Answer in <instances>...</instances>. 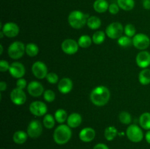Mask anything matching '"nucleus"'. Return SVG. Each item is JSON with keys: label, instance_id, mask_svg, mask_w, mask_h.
Returning a JSON list of instances; mask_svg holds the SVG:
<instances>
[{"label": "nucleus", "instance_id": "1", "mask_svg": "<svg viewBox=\"0 0 150 149\" xmlns=\"http://www.w3.org/2000/svg\"><path fill=\"white\" fill-rule=\"evenodd\" d=\"M111 96L109 89L104 86H97L91 92L90 99L92 103L98 107H102L108 102Z\"/></svg>", "mask_w": 150, "mask_h": 149}, {"label": "nucleus", "instance_id": "2", "mask_svg": "<svg viewBox=\"0 0 150 149\" xmlns=\"http://www.w3.org/2000/svg\"><path fill=\"white\" fill-rule=\"evenodd\" d=\"M72 137V131L68 125L61 124L57 127L54 132V140L59 145L66 144Z\"/></svg>", "mask_w": 150, "mask_h": 149}, {"label": "nucleus", "instance_id": "3", "mask_svg": "<svg viewBox=\"0 0 150 149\" xmlns=\"http://www.w3.org/2000/svg\"><path fill=\"white\" fill-rule=\"evenodd\" d=\"M89 15L85 14L80 10H74L71 12L68 16V23L73 29H79L87 23Z\"/></svg>", "mask_w": 150, "mask_h": 149}, {"label": "nucleus", "instance_id": "4", "mask_svg": "<svg viewBox=\"0 0 150 149\" xmlns=\"http://www.w3.org/2000/svg\"><path fill=\"white\" fill-rule=\"evenodd\" d=\"M26 52V46L24 44L19 41H16L13 42L9 46L7 53L8 56L13 59H18L23 56Z\"/></svg>", "mask_w": 150, "mask_h": 149}, {"label": "nucleus", "instance_id": "5", "mask_svg": "<svg viewBox=\"0 0 150 149\" xmlns=\"http://www.w3.org/2000/svg\"><path fill=\"white\" fill-rule=\"evenodd\" d=\"M126 135L127 138L133 143H139L143 140L144 134L139 126L132 124L127 127L126 130Z\"/></svg>", "mask_w": 150, "mask_h": 149}, {"label": "nucleus", "instance_id": "6", "mask_svg": "<svg viewBox=\"0 0 150 149\" xmlns=\"http://www.w3.org/2000/svg\"><path fill=\"white\" fill-rule=\"evenodd\" d=\"M124 32L122 25L119 22H114L107 26L105 29V34L111 39H119Z\"/></svg>", "mask_w": 150, "mask_h": 149}, {"label": "nucleus", "instance_id": "7", "mask_svg": "<svg viewBox=\"0 0 150 149\" xmlns=\"http://www.w3.org/2000/svg\"><path fill=\"white\" fill-rule=\"evenodd\" d=\"M133 45L137 49L144 51L149 46L150 39L147 35L144 34H137L133 38Z\"/></svg>", "mask_w": 150, "mask_h": 149}, {"label": "nucleus", "instance_id": "8", "mask_svg": "<svg viewBox=\"0 0 150 149\" xmlns=\"http://www.w3.org/2000/svg\"><path fill=\"white\" fill-rule=\"evenodd\" d=\"M42 131V125L39 120H32L27 127V134L32 138H38Z\"/></svg>", "mask_w": 150, "mask_h": 149}, {"label": "nucleus", "instance_id": "9", "mask_svg": "<svg viewBox=\"0 0 150 149\" xmlns=\"http://www.w3.org/2000/svg\"><path fill=\"white\" fill-rule=\"evenodd\" d=\"M32 71L35 77L38 79H43L46 77L48 74V68L45 63L38 61L33 64L32 67Z\"/></svg>", "mask_w": 150, "mask_h": 149}, {"label": "nucleus", "instance_id": "10", "mask_svg": "<svg viewBox=\"0 0 150 149\" xmlns=\"http://www.w3.org/2000/svg\"><path fill=\"white\" fill-rule=\"evenodd\" d=\"M48 108L44 102L41 101H35L29 105V111L35 116H42L46 114Z\"/></svg>", "mask_w": 150, "mask_h": 149}, {"label": "nucleus", "instance_id": "11", "mask_svg": "<svg viewBox=\"0 0 150 149\" xmlns=\"http://www.w3.org/2000/svg\"><path fill=\"white\" fill-rule=\"evenodd\" d=\"M61 47L63 52L68 55H73L77 53L79 45L74 39H66L62 42Z\"/></svg>", "mask_w": 150, "mask_h": 149}, {"label": "nucleus", "instance_id": "12", "mask_svg": "<svg viewBox=\"0 0 150 149\" xmlns=\"http://www.w3.org/2000/svg\"><path fill=\"white\" fill-rule=\"evenodd\" d=\"M10 99L16 105H22L26 102V95L22 89L16 88L10 93Z\"/></svg>", "mask_w": 150, "mask_h": 149}, {"label": "nucleus", "instance_id": "13", "mask_svg": "<svg viewBox=\"0 0 150 149\" xmlns=\"http://www.w3.org/2000/svg\"><path fill=\"white\" fill-rule=\"evenodd\" d=\"M9 72H10V74H11V76H13L15 78L19 79L21 78L24 75L26 70H25L24 66L21 63L15 61L10 64Z\"/></svg>", "mask_w": 150, "mask_h": 149}, {"label": "nucleus", "instance_id": "14", "mask_svg": "<svg viewBox=\"0 0 150 149\" xmlns=\"http://www.w3.org/2000/svg\"><path fill=\"white\" fill-rule=\"evenodd\" d=\"M1 31L6 37L13 38L18 36L19 34V27L16 23L13 22H8L2 26Z\"/></svg>", "mask_w": 150, "mask_h": 149}, {"label": "nucleus", "instance_id": "15", "mask_svg": "<svg viewBox=\"0 0 150 149\" xmlns=\"http://www.w3.org/2000/svg\"><path fill=\"white\" fill-rule=\"evenodd\" d=\"M27 91L31 96L38 97L44 93V88L39 82L32 81L27 86Z\"/></svg>", "mask_w": 150, "mask_h": 149}, {"label": "nucleus", "instance_id": "16", "mask_svg": "<svg viewBox=\"0 0 150 149\" xmlns=\"http://www.w3.org/2000/svg\"><path fill=\"white\" fill-rule=\"evenodd\" d=\"M136 61L139 67L143 69L147 68L150 65V53L148 51H141L138 53Z\"/></svg>", "mask_w": 150, "mask_h": 149}, {"label": "nucleus", "instance_id": "17", "mask_svg": "<svg viewBox=\"0 0 150 149\" xmlns=\"http://www.w3.org/2000/svg\"><path fill=\"white\" fill-rule=\"evenodd\" d=\"M73 82L68 77H64L59 81L58 83V90L62 93H68L71 91L73 89Z\"/></svg>", "mask_w": 150, "mask_h": 149}, {"label": "nucleus", "instance_id": "18", "mask_svg": "<svg viewBox=\"0 0 150 149\" xmlns=\"http://www.w3.org/2000/svg\"><path fill=\"white\" fill-rule=\"evenodd\" d=\"M95 137V131L91 127L83 129L79 133V138L84 143L92 141Z\"/></svg>", "mask_w": 150, "mask_h": 149}, {"label": "nucleus", "instance_id": "19", "mask_svg": "<svg viewBox=\"0 0 150 149\" xmlns=\"http://www.w3.org/2000/svg\"><path fill=\"white\" fill-rule=\"evenodd\" d=\"M67 125L70 128H76L79 127L82 123V118L81 115L77 112H73L71 113L68 116L67 120Z\"/></svg>", "mask_w": 150, "mask_h": 149}, {"label": "nucleus", "instance_id": "20", "mask_svg": "<svg viewBox=\"0 0 150 149\" xmlns=\"http://www.w3.org/2000/svg\"><path fill=\"white\" fill-rule=\"evenodd\" d=\"M109 4L106 0H95L93 4V8L97 13H103L108 10Z\"/></svg>", "mask_w": 150, "mask_h": 149}, {"label": "nucleus", "instance_id": "21", "mask_svg": "<svg viewBox=\"0 0 150 149\" xmlns=\"http://www.w3.org/2000/svg\"><path fill=\"white\" fill-rule=\"evenodd\" d=\"M28 134L23 131H17L14 133L13 134V141L16 143V144L21 145L23 144L26 141L28 137Z\"/></svg>", "mask_w": 150, "mask_h": 149}, {"label": "nucleus", "instance_id": "22", "mask_svg": "<svg viewBox=\"0 0 150 149\" xmlns=\"http://www.w3.org/2000/svg\"><path fill=\"white\" fill-rule=\"evenodd\" d=\"M117 4L122 10L130 11L134 8L135 1L134 0H117Z\"/></svg>", "mask_w": 150, "mask_h": 149}, {"label": "nucleus", "instance_id": "23", "mask_svg": "<svg viewBox=\"0 0 150 149\" xmlns=\"http://www.w3.org/2000/svg\"><path fill=\"white\" fill-rule=\"evenodd\" d=\"M140 126L146 130H150V112H144L139 118Z\"/></svg>", "mask_w": 150, "mask_h": 149}, {"label": "nucleus", "instance_id": "24", "mask_svg": "<svg viewBox=\"0 0 150 149\" xmlns=\"http://www.w3.org/2000/svg\"><path fill=\"white\" fill-rule=\"evenodd\" d=\"M139 80L141 84L148 85L150 83V70L144 69L140 72L139 75Z\"/></svg>", "mask_w": 150, "mask_h": 149}, {"label": "nucleus", "instance_id": "25", "mask_svg": "<svg viewBox=\"0 0 150 149\" xmlns=\"http://www.w3.org/2000/svg\"><path fill=\"white\" fill-rule=\"evenodd\" d=\"M87 26L92 30H95L101 26V20L97 16H90L87 20Z\"/></svg>", "mask_w": 150, "mask_h": 149}, {"label": "nucleus", "instance_id": "26", "mask_svg": "<svg viewBox=\"0 0 150 149\" xmlns=\"http://www.w3.org/2000/svg\"><path fill=\"white\" fill-rule=\"evenodd\" d=\"M118 131L117 129L115 128L114 126H110L108 127L105 129V133H104V136H105V139L108 141H111L114 140L116 137H117Z\"/></svg>", "mask_w": 150, "mask_h": 149}, {"label": "nucleus", "instance_id": "27", "mask_svg": "<svg viewBox=\"0 0 150 149\" xmlns=\"http://www.w3.org/2000/svg\"><path fill=\"white\" fill-rule=\"evenodd\" d=\"M54 118H55L56 121H57L59 124H63L64 121L67 120V113L64 109H59L54 113Z\"/></svg>", "mask_w": 150, "mask_h": 149}, {"label": "nucleus", "instance_id": "28", "mask_svg": "<svg viewBox=\"0 0 150 149\" xmlns=\"http://www.w3.org/2000/svg\"><path fill=\"white\" fill-rule=\"evenodd\" d=\"M92 39L88 35H82L79 37L78 40V44L79 47L83 48H87L92 45Z\"/></svg>", "mask_w": 150, "mask_h": 149}, {"label": "nucleus", "instance_id": "29", "mask_svg": "<svg viewBox=\"0 0 150 149\" xmlns=\"http://www.w3.org/2000/svg\"><path fill=\"white\" fill-rule=\"evenodd\" d=\"M39 53V48L35 43H29L26 45V53L30 57H35Z\"/></svg>", "mask_w": 150, "mask_h": 149}, {"label": "nucleus", "instance_id": "30", "mask_svg": "<svg viewBox=\"0 0 150 149\" xmlns=\"http://www.w3.org/2000/svg\"><path fill=\"white\" fill-rule=\"evenodd\" d=\"M55 118L53 117L52 115L51 114H45V116L43 118V126L46 129H52L55 125Z\"/></svg>", "mask_w": 150, "mask_h": 149}, {"label": "nucleus", "instance_id": "31", "mask_svg": "<svg viewBox=\"0 0 150 149\" xmlns=\"http://www.w3.org/2000/svg\"><path fill=\"white\" fill-rule=\"evenodd\" d=\"M105 38V32L103 31H98L95 33H94L92 36V42L96 45H100L104 42Z\"/></svg>", "mask_w": 150, "mask_h": 149}, {"label": "nucleus", "instance_id": "32", "mask_svg": "<svg viewBox=\"0 0 150 149\" xmlns=\"http://www.w3.org/2000/svg\"><path fill=\"white\" fill-rule=\"evenodd\" d=\"M119 45L123 48H127L130 47V45H133V39H130V37L127 36H122L117 40Z\"/></svg>", "mask_w": 150, "mask_h": 149}, {"label": "nucleus", "instance_id": "33", "mask_svg": "<svg viewBox=\"0 0 150 149\" xmlns=\"http://www.w3.org/2000/svg\"><path fill=\"white\" fill-rule=\"evenodd\" d=\"M119 119H120V122L123 124H129L131 123L132 121V117L129 112L123 111L121 112L119 115Z\"/></svg>", "mask_w": 150, "mask_h": 149}, {"label": "nucleus", "instance_id": "34", "mask_svg": "<svg viewBox=\"0 0 150 149\" xmlns=\"http://www.w3.org/2000/svg\"><path fill=\"white\" fill-rule=\"evenodd\" d=\"M124 32L126 36L132 37L136 35V28L133 24H127L124 28Z\"/></svg>", "mask_w": 150, "mask_h": 149}, {"label": "nucleus", "instance_id": "35", "mask_svg": "<svg viewBox=\"0 0 150 149\" xmlns=\"http://www.w3.org/2000/svg\"><path fill=\"white\" fill-rule=\"evenodd\" d=\"M43 97L46 102H52L56 98V94L52 90H46L43 93Z\"/></svg>", "mask_w": 150, "mask_h": 149}, {"label": "nucleus", "instance_id": "36", "mask_svg": "<svg viewBox=\"0 0 150 149\" xmlns=\"http://www.w3.org/2000/svg\"><path fill=\"white\" fill-rule=\"evenodd\" d=\"M46 79L48 83H51V84H55V83H58L59 81V77L55 72L48 73L46 76Z\"/></svg>", "mask_w": 150, "mask_h": 149}, {"label": "nucleus", "instance_id": "37", "mask_svg": "<svg viewBox=\"0 0 150 149\" xmlns=\"http://www.w3.org/2000/svg\"><path fill=\"white\" fill-rule=\"evenodd\" d=\"M108 11L112 15H116L119 13L120 11V7L117 4H115V3H112L109 5V7H108Z\"/></svg>", "mask_w": 150, "mask_h": 149}, {"label": "nucleus", "instance_id": "38", "mask_svg": "<svg viewBox=\"0 0 150 149\" xmlns=\"http://www.w3.org/2000/svg\"><path fill=\"white\" fill-rule=\"evenodd\" d=\"M16 86L18 89H24L27 86V83H26V80L24 78H19L18 79L17 82H16Z\"/></svg>", "mask_w": 150, "mask_h": 149}, {"label": "nucleus", "instance_id": "39", "mask_svg": "<svg viewBox=\"0 0 150 149\" xmlns=\"http://www.w3.org/2000/svg\"><path fill=\"white\" fill-rule=\"evenodd\" d=\"M10 65L9 63L5 60H1L0 61V71L4 72L7 71L10 69Z\"/></svg>", "mask_w": 150, "mask_h": 149}, {"label": "nucleus", "instance_id": "40", "mask_svg": "<svg viewBox=\"0 0 150 149\" xmlns=\"http://www.w3.org/2000/svg\"><path fill=\"white\" fill-rule=\"evenodd\" d=\"M93 149H109L108 146L105 144H103V143H98L97 144L95 147L93 148Z\"/></svg>", "mask_w": 150, "mask_h": 149}, {"label": "nucleus", "instance_id": "41", "mask_svg": "<svg viewBox=\"0 0 150 149\" xmlns=\"http://www.w3.org/2000/svg\"><path fill=\"white\" fill-rule=\"evenodd\" d=\"M143 7L146 10H150V0H143Z\"/></svg>", "mask_w": 150, "mask_h": 149}, {"label": "nucleus", "instance_id": "42", "mask_svg": "<svg viewBox=\"0 0 150 149\" xmlns=\"http://www.w3.org/2000/svg\"><path fill=\"white\" fill-rule=\"evenodd\" d=\"M7 89V83L4 81H1L0 83V91H4Z\"/></svg>", "mask_w": 150, "mask_h": 149}, {"label": "nucleus", "instance_id": "43", "mask_svg": "<svg viewBox=\"0 0 150 149\" xmlns=\"http://www.w3.org/2000/svg\"><path fill=\"white\" fill-rule=\"evenodd\" d=\"M145 138H146V142H147L149 144H150V130L146 132V135H145Z\"/></svg>", "mask_w": 150, "mask_h": 149}, {"label": "nucleus", "instance_id": "44", "mask_svg": "<svg viewBox=\"0 0 150 149\" xmlns=\"http://www.w3.org/2000/svg\"><path fill=\"white\" fill-rule=\"evenodd\" d=\"M0 55H1V54H2V53H3V46H2V45H0Z\"/></svg>", "mask_w": 150, "mask_h": 149}, {"label": "nucleus", "instance_id": "45", "mask_svg": "<svg viewBox=\"0 0 150 149\" xmlns=\"http://www.w3.org/2000/svg\"><path fill=\"white\" fill-rule=\"evenodd\" d=\"M4 34L3 33V32H2V31H1V32H0V37H1V38H2L3 37H4Z\"/></svg>", "mask_w": 150, "mask_h": 149}]
</instances>
